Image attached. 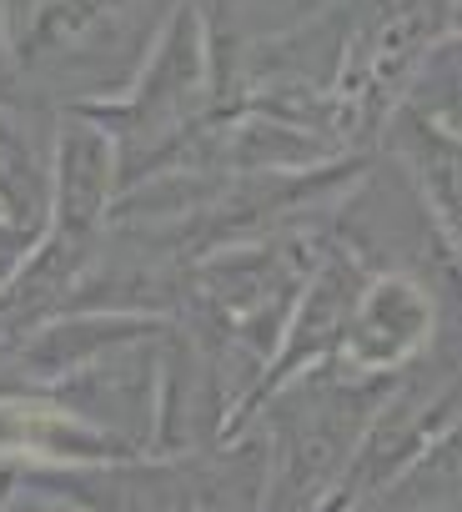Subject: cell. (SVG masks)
<instances>
[{
  "label": "cell",
  "instance_id": "obj_2",
  "mask_svg": "<svg viewBox=\"0 0 462 512\" xmlns=\"http://www.w3.org/2000/svg\"><path fill=\"white\" fill-rule=\"evenodd\" d=\"M437 337V297L402 267L372 272L352 302L337 362L352 372H402Z\"/></svg>",
  "mask_w": 462,
  "mask_h": 512
},
{
  "label": "cell",
  "instance_id": "obj_5",
  "mask_svg": "<svg viewBox=\"0 0 462 512\" xmlns=\"http://www.w3.org/2000/svg\"><path fill=\"white\" fill-rule=\"evenodd\" d=\"M41 241V231H21L11 221H0V287H6L16 277V267L26 262V251Z\"/></svg>",
  "mask_w": 462,
  "mask_h": 512
},
{
  "label": "cell",
  "instance_id": "obj_6",
  "mask_svg": "<svg viewBox=\"0 0 462 512\" xmlns=\"http://www.w3.org/2000/svg\"><path fill=\"white\" fill-rule=\"evenodd\" d=\"M0 106L11 111H36V101L21 91L16 71H11V51H6V16H0Z\"/></svg>",
  "mask_w": 462,
  "mask_h": 512
},
{
  "label": "cell",
  "instance_id": "obj_1",
  "mask_svg": "<svg viewBox=\"0 0 462 512\" xmlns=\"http://www.w3.org/2000/svg\"><path fill=\"white\" fill-rule=\"evenodd\" d=\"M181 0H0L21 91L41 106L116 101Z\"/></svg>",
  "mask_w": 462,
  "mask_h": 512
},
{
  "label": "cell",
  "instance_id": "obj_4",
  "mask_svg": "<svg viewBox=\"0 0 462 512\" xmlns=\"http://www.w3.org/2000/svg\"><path fill=\"white\" fill-rule=\"evenodd\" d=\"M0 512H86V507H76V502H66L56 492H41V487L11 477V492H6V507H0Z\"/></svg>",
  "mask_w": 462,
  "mask_h": 512
},
{
  "label": "cell",
  "instance_id": "obj_3",
  "mask_svg": "<svg viewBox=\"0 0 462 512\" xmlns=\"http://www.w3.org/2000/svg\"><path fill=\"white\" fill-rule=\"evenodd\" d=\"M51 176V211L46 231L91 241L101 221L111 216V201L121 191V146L116 136L81 106H66L56 116V141L46 156Z\"/></svg>",
  "mask_w": 462,
  "mask_h": 512
}]
</instances>
